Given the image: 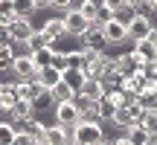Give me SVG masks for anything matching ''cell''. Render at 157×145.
<instances>
[{"mask_svg": "<svg viewBox=\"0 0 157 145\" xmlns=\"http://www.w3.org/2000/svg\"><path fill=\"white\" fill-rule=\"evenodd\" d=\"M50 93H52V99H56V105H58V102H73V96H76V90L70 87L67 81H58L56 87L50 90Z\"/></svg>", "mask_w": 157, "mask_h": 145, "instance_id": "44dd1931", "label": "cell"}, {"mask_svg": "<svg viewBox=\"0 0 157 145\" xmlns=\"http://www.w3.org/2000/svg\"><path fill=\"white\" fill-rule=\"evenodd\" d=\"M52 67H56L58 72L70 70V58H67V50H56V52H52Z\"/></svg>", "mask_w": 157, "mask_h": 145, "instance_id": "f1b7e54d", "label": "cell"}, {"mask_svg": "<svg viewBox=\"0 0 157 145\" xmlns=\"http://www.w3.org/2000/svg\"><path fill=\"white\" fill-rule=\"evenodd\" d=\"M125 29H128V41H143V38H154L157 23L148 15H140V12H137V15L128 20V26H125Z\"/></svg>", "mask_w": 157, "mask_h": 145, "instance_id": "7a4b0ae2", "label": "cell"}, {"mask_svg": "<svg viewBox=\"0 0 157 145\" xmlns=\"http://www.w3.org/2000/svg\"><path fill=\"white\" fill-rule=\"evenodd\" d=\"M137 125H143L148 134H157V110H146V113H143V119H140Z\"/></svg>", "mask_w": 157, "mask_h": 145, "instance_id": "f546056e", "label": "cell"}, {"mask_svg": "<svg viewBox=\"0 0 157 145\" xmlns=\"http://www.w3.org/2000/svg\"><path fill=\"white\" fill-rule=\"evenodd\" d=\"M12 3H15V12H17V17H32V12H38L32 0H12Z\"/></svg>", "mask_w": 157, "mask_h": 145, "instance_id": "83f0119b", "label": "cell"}, {"mask_svg": "<svg viewBox=\"0 0 157 145\" xmlns=\"http://www.w3.org/2000/svg\"><path fill=\"white\" fill-rule=\"evenodd\" d=\"M15 134H17V128L6 119V122H0V145H12L15 142Z\"/></svg>", "mask_w": 157, "mask_h": 145, "instance_id": "4316f807", "label": "cell"}, {"mask_svg": "<svg viewBox=\"0 0 157 145\" xmlns=\"http://www.w3.org/2000/svg\"><path fill=\"white\" fill-rule=\"evenodd\" d=\"M47 46H56V44H52V41L47 38L41 29H35V32H32V38L26 41V52H38V50H47Z\"/></svg>", "mask_w": 157, "mask_h": 145, "instance_id": "ac0fdd59", "label": "cell"}, {"mask_svg": "<svg viewBox=\"0 0 157 145\" xmlns=\"http://www.w3.org/2000/svg\"><path fill=\"white\" fill-rule=\"evenodd\" d=\"M143 113H146V107H143L140 102H134V105L128 107V116H131V122H134V125H137V122L143 119Z\"/></svg>", "mask_w": 157, "mask_h": 145, "instance_id": "836d02e7", "label": "cell"}, {"mask_svg": "<svg viewBox=\"0 0 157 145\" xmlns=\"http://www.w3.org/2000/svg\"><path fill=\"white\" fill-rule=\"evenodd\" d=\"M3 46H12V35H9V26L0 23V50H3Z\"/></svg>", "mask_w": 157, "mask_h": 145, "instance_id": "e575fe53", "label": "cell"}, {"mask_svg": "<svg viewBox=\"0 0 157 145\" xmlns=\"http://www.w3.org/2000/svg\"><path fill=\"white\" fill-rule=\"evenodd\" d=\"M52 6H56V9H73V0H52Z\"/></svg>", "mask_w": 157, "mask_h": 145, "instance_id": "8d00e7d4", "label": "cell"}, {"mask_svg": "<svg viewBox=\"0 0 157 145\" xmlns=\"http://www.w3.org/2000/svg\"><path fill=\"white\" fill-rule=\"evenodd\" d=\"M32 116H35L32 102H23V99H17V105L9 110V119H12V122H26V119H32Z\"/></svg>", "mask_w": 157, "mask_h": 145, "instance_id": "9a60e30c", "label": "cell"}, {"mask_svg": "<svg viewBox=\"0 0 157 145\" xmlns=\"http://www.w3.org/2000/svg\"><path fill=\"white\" fill-rule=\"evenodd\" d=\"M78 41H82V50H90V52H105V46H108L105 35H102V26H96V23H90Z\"/></svg>", "mask_w": 157, "mask_h": 145, "instance_id": "277c9868", "label": "cell"}, {"mask_svg": "<svg viewBox=\"0 0 157 145\" xmlns=\"http://www.w3.org/2000/svg\"><path fill=\"white\" fill-rule=\"evenodd\" d=\"M15 17H17L15 3H12V0H0V23H3V26H9Z\"/></svg>", "mask_w": 157, "mask_h": 145, "instance_id": "d4e9b609", "label": "cell"}, {"mask_svg": "<svg viewBox=\"0 0 157 145\" xmlns=\"http://www.w3.org/2000/svg\"><path fill=\"white\" fill-rule=\"evenodd\" d=\"M52 52H56V46H47V50H38V52H29V55H32L35 67H38V70H44V67H50V64H52Z\"/></svg>", "mask_w": 157, "mask_h": 145, "instance_id": "7402d4cb", "label": "cell"}, {"mask_svg": "<svg viewBox=\"0 0 157 145\" xmlns=\"http://www.w3.org/2000/svg\"><path fill=\"white\" fill-rule=\"evenodd\" d=\"M17 52H15V44L12 46H3L0 50V72H12V64H15Z\"/></svg>", "mask_w": 157, "mask_h": 145, "instance_id": "603a6c76", "label": "cell"}, {"mask_svg": "<svg viewBox=\"0 0 157 145\" xmlns=\"http://www.w3.org/2000/svg\"><path fill=\"white\" fill-rule=\"evenodd\" d=\"M102 35H105L108 46H117V44H125V41H128V29H125V23H119L117 17L102 26Z\"/></svg>", "mask_w": 157, "mask_h": 145, "instance_id": "ba28073f", "label": "cell"}, {"mask_svg": "<svg viewBox=\"0 0 157 145\" xmlns=\"http://www.w3.org/2000/svg\"><path fill=\"white\" fill-rule=\"evenodd\" d=\"M151 9H154V12H157V0H151Z\"/></svg>", "mask_w": 157, "mask_h": 145, "instance_id": "60d3db41", "label": "cell"}, {"mask_svg": "<svg viewBox=\"0 0 157 145\" xmlns=\"http://www.w3.org/2000/svg\"><path fill=\"white\" fill-rule=\"evenodd\" d=\"M12 145H35V136L29 134V131H17L15 134V142Z\"/></svg>", "mask_w": 157, "mask_h": 145, "instance_id": "d6a6232c", "label": "cell"}, {"mask_svg": "<svg viewBox=\"0 0 157 145\" xmlns=\"http://www.w3.org/2000/svg\"><path fill=\"white\" fill-rule=\"evenodd\" d=\"M44 139H47V145H67L73 139V128H61V125L56 122L52 128H47Z\"/></svg>", "mask_w": 157, "mask_h": 145, "instance_id": "4fadbf2b", "label": "cell"}, {"mask_svg": "<svg viewBox=\"0 0 157 145\" xmlns=\"http://www.w3.org/2000/svg\"><path fill=\"white\" fill-rule=\"evenodd\" d=\"M113 145H131V142L125 139V136H117V139H113Z\"/></svg>", "mask_w": 157, "mask_h": 145, "instance_id": "ab89813d", "label": "cell"}, {"mask_svg": "<svg viewBox=\"0 0 157 145\" xmlns=\"http://www.w3.org/2000/svg\"><path fill=\"white\" fill-rule=\"evenodd\" d=\"M61 81H67L70 87L78 93V90L84 87V81H87V72H84V67H70V70L61 72Z\"/></svg>", "mask_w": 157, "mask_h": 145, "instance_id": "5bb4252c", "label": "cell"}, {"mask_svg": "<svg viewBox=\"0 0 157 145\" xmlns=\"http://www.w3.org/2000/svg\"><path fill=\"white\" fill-rule=\"evenodd\" d=\"M102 136H105V131H102V125L93 122V119H82L73 128V142H78V145H99Z\"/></svg>", "mask_w": 157, "mask_h": 145, "instance_id": "6da1fadb", "label": "cell"}, {"mask_svg": "<svg viewBox=\"0 0 157 145\" xmlns=\"http://www.w3.org/2000/svg\"><path fill=\"white\" fill-rule=\"evenodd\" d=\"M35 26L29 17H15V20L9 23V35H12V44H26L29 38H32Z\"/></svg>", "mask_w": 157, "mask_h": 145, "instance_id": "52a82bcc", "label": "cell"}, {"mask_svg": "<svg viewBox=\"0 0 157 145\" xmlns=\"http://www.w3.org/2000/svg\"><path fill=\"white\" fill-rule=\"evenodd\" d=\"M32 107H35V113L52 110V107H56V99H52V93H50V90H41V93L32 99Z\"/></svg>", "mask_w": 157, "mask_h": 145, "instance_id": "ffe728a7", "label": "cell"}, {"mask_svg": "<svg viewBox=\"0 0 157 145\" xmlns=\"http://www.w3.org/2000/svg\"><path fill=\"white\" fill-rule=\"evenodd\" d=\"M78 93L90 96V99H102V96H105V90H102V81H96V78H87V81H84V87L78 90Z\"/></svg>", "mask_w": 157, "mask_h": 145, "instance_id": "484cf974", "label": "cell"}, {"mask_svg": "<svg viewBox=\"0 0 157 145\" xmlns=\"http://www.w3.org/2000/svg\"><path fill=\"white\" fill-rule=\"evenodd\" d=\"M32 3H35V9H50L52 0H32Z\"/></svg>", "mask_w": 157, "mask_h": 145, "instance_id": "74e56055", "label": "cell"}, {"mask_svg": "<svg viewBox=\"0 0 157 145\" xmlns=\"http://www.w3.org/2000/svg\"><path fill=\"white\" fill-rule=\"evenodd\" d=\"M52 113H56V122L61 125V128H76V125L82 122V116H78L73 102H58V105L52 107Z\"/></svg>", "mask_w": 157, "mask_h": 145, "instance_id": "5b68a950", "label": "cell"}, {"mask_svg": "<svg viewBox=\"0 0 157 145\" xmlns=\"http://www.w3.org/2000/svg\"><path fill=\"white\" fill-rule=\"evenodd\" d=\"M76 9L82 12V17H84V20H87V23H96V17H99V9H93V6H90L87 0H84V3H78Z\"/></svg>", "mask_w": 157, "mask_h": 145, "instance_id": "4dcf8cb0", "label": "cell"}, {"mask_svg": "<svg viewBox=\"0 0 157 145\" xmlns=\"http://www.w3.org/2000/svg\"><path fill=\"white\" fill-rule=\"evenodd\" d=\"M122 136H125V139H128L131 145H148V139H151V134H148L143 125H131V128L125 131Z\"/></svg>", "mask_w": 157, "mask_h": 145, "instance_id": "e0dca14e", "label": "cell"}, {"mask_svg": "<svg viewBox=\"0 0 157 145\" xmlns=\"http://www.w3.org/2000/svg\"><path fill=\"white\" fill-rule=\"evenodd\" d=\"M113 110H117V107H113L111 102H108L105 96H102V99H99V119H105V122H111V116H113Z\"/></svg>", "mask_w": 157, "mask_h": 145, "instance_id": "1f68e13d", "label": "cell"}, {"mask_svg": "<svg viewBox=\"0 0 157 145\" xmlns=\"http://www.w3.org/2000/svg\"><path fill=\"white\" fill-rule=\"evenodd\" d=\"M105 9H111L113 15H117L119 9H125V0H105Z\"/></svg>", "mask_w": 157, "mask_h": 145, "instance_id": "d590c367", "label": "cell"}, {"mask_svg": "<svg viewBox=\"0 0 157 145\" xmlns=\"http://www.w3.org/2000/svg\"><path fill=\"white\" fill-rule=\"evenodd\" d=\"M38 81L44 84L47 90H52V87H56L58 81H61V72H58V70H56V67H52V64H50V67L38 70Z\"/></svg>", "mask_w": 157, "mask_h": 145, "instance_id": "d6986e66", "label": "cell"}, {"mask_svg": "<svg viewBox=\"0 0 157 145\" xmlns=\"http://www.w3.org/2000/svg\"><path fill=\"white\" fill-rule=\"evenodd\" d=\"M17 105V93H15V81H6L3 90H0V110L9 113L12 107Z\"/></svg>", "mask_w": 157, "mask_h": 145, "instance_id": "2e32d148", "label": "cell"}, {"mask_svg": "<svg viewBox=\"0 0 157 145\" xmlns=\"http://www.w3.org/2000/svg\"><path fill=\"white\" fill-rule=\"evenodd\" d=\"M73 105H76V110H78L82 119L99 122V99H90V96H84V93H76L73 96Z\"/></svg>", "mask_w": 157, "mask_h": 145, "instance_id": "8992f818", "label": "cell"}, {"mask_svg": "<svg viewBox=\"0 0 157 145\" xmlns=\"http://www.w3.org/2000/svg\"><path fill=\"white\" fill-rule=\"evenodd\" d=\"M154 38H157V32H154Z\"/></svg>", "mask_w": 157, "mask_h": 145, "instance_id": "7bdbcfd3", "label": "cell"}, {"mask_svg": "<svg viewBox=\"0 0 157 145\" xmlns=\"http://www.w3.org/2000/svg\"><path fill=\"white\" fill-rule=\"evenodd\" d=\"M41 32H44L47 38L52 41V44H58L61 38H67V26H64V17H47V20L41 23Z\"/></svg>", "mask_w": 157, "mask_h": 145, "instance_id": "30bf717a", "label": "cell"}, {"mask_svg": "<svg viewBox=\"0 0 157 145\" xmlns=\"http://www.w3.org/2000/svg\"><path fill=\"white\" fill-rule=\"evenodd\" d=\"M143 87H146V72H143V70L131 72V76H125L122 81H119V90H122V93H128V96H134V99L143 93Z\"/></svg>", "mask_w": 157, "mask_h": 145, "instance_id": "8fae6325", "label": "cell"}, {"mask_svg": "<svg viewBox=\"0 0 157 145\" xmlns=\"http://www.w3.org/2000/svg\"><path fill=\"white\" fill-rule=\"evenodd\" d=\"M12 76H17V81H35L38 78V67H35L32 55L29 52H21L12 64Z\"/></svg>", "mask_w": 157, "mask_h": 145, "instance_id": "3957f363", "label": "cell"}, {"mask_svg": "<svg viewBox=\"0 0 157 145\" xmlns=\"http://www.w3.org/2000/svg\"><path fill=\"white\" fill-rule=\"evenodd\" d=\"M134 52L137 58H140V61H154L157 58V38H143V41H134Z\"/></svg>", "mask_w": 157, "mask_h": 145, "instance_id": "7c38bea8", "label": "cell"}, {"mask_svg": "<svg viewBox=\"0 0 157 145\" xmlns=\"http://www.w3.org/2000/svg\"><path fill=\"white\" fill-rule=\"evenodd\" d=\"M111 125L128 131L131 125H134V122H131V116H128V107H117V110H113V116H111Z\"/></svg>", "mask_w": 157, "mask_h": 145, "instance_id": "cb8c5ba5", "label": "cell"}, {"mask_svg": "<svg viewBox=\"0 0 157 145\" xmlns=\"http://www.w3.org/2000/svg\"><path fill=\"white\" fill-rule=\"evenodd\" d=\"M64 26H67V35H76V38H82V35H84V29H87L90 23L84 20V17H82V12L73 6V9H67V12H64Z\"/></svg>", "mask_w": 157, "mask_h": 145, "instance_id": "9c48e42d", "label": "cell"}, {"mask_svg": "<svg viewBox=\"0 0 157 145\" xmlns=\"http://www.w3.org/2000/svg\"><path fill=\"white\" fill-rule=\"evenodd\" d=\"M67 145H78V142H73V139H70V142H67Z\"/></svg>", "mask_w": 157, "mask_h": 145, "instance_id": "b9f144b4", "label": "cell"}, {"mask_svg": "<svg viewBox=\"0 0 157 145\" xmlns=\"http://www.w3.org/2000/svg\"><path fill=\"white\" fill-rule=\"evenodd\" d=\"M90 6H93V9H105V0H87Z\"/></svg>", "mask_w": 157, "mask_h": 145, "instance_id": "f35d334b", "label": "cell"}, {"mask_svg": "<svg viewBox=\"0 0 157 145\" xmlns=\"http://www.w3.org/2000/svg\"><path fill=\"white\" fill-rule=\"evenodd\" d=\"M154 64H157V58H154Z\"/></svg>", "mask_w": 157, "mask_h": 145, "instance_id": "ee69618b", "label": "cell"}]
</instances>
